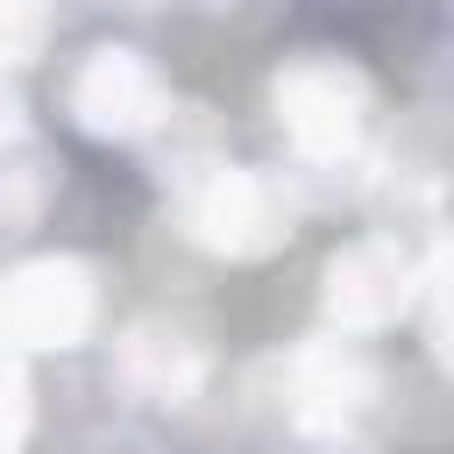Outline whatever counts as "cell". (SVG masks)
<instances>
[{"instance_id": "cell-2", "label": "cell", "mask_w": 454, "mask_h": 454, "mask_svg": "<svg viewBox=\"0 0 454 454\" xmlns=\"http://www.w3.org/2000/svg\"><path fill=\"white\" fill-rule=\"evenodd\" d=\"M277 99V121L291 135V149L319 170L348 163L362 149V128H369V85L362 71H348L340 57H291L270 85Z\"/></svg>"}, {"instance_id": "cell-1", "label": "cell", "mask_w": 454, "mask_h": 454, "mask_svg": "<svg viewBox=\"0 0 454 454\" xmlns=\"http://www.w3.org/2000/svg\"><path fill=\"white\" fill-rule=\"evenodd\" d=\"M177 206H184L192 241L213 248V255H270L298 227V199L284 192V177L234 170V163H213L206 177H192L177 192Z\"/></svg>"}, {"instance_id": "cell-3", "label": "cell", "mask_w": 454, "mask_h": 454, "mask_svg": "<svg viewBox=\"0 0 454 454\" xmlns=\"http://www.w3.org/2000/svg\"><path fill=\"white\" fill-rule=\"evenodd\" d=\"M99 319V284L71 255H35L0 284V340L7 348H78Z\"/></svg>"}, {"instance_id": "cell-10", "label": "cell", "mask_w": 454, "mask_h": 454, "mask_svg": "<svg viewBox=\"0 0 454 454\" xmlns=\"http://www.w3.org/2000/svg\"><path fill=\"white\" fill-rule=\"evenodd\" d=\"M419 291H426V326H433V348H440V362L454 369V255H447V262H433V270L419 277Z\"/></svg>"}, {"instance_id": "cell-12", "label": "cell", "mask_w": 454, "mask_h": 454, "mask_svg": "<svg viewBox=\"0 0 454 454\" xmlns=\"http://www.w3.org/2000/svg\"><path fill=\"white\" fill-rule=\"evenodd\" d=\"M0 142H21V92L0 78Z\"/></svg>"}, {"instance_id": "cell-11", "label": "cell", "mask_w": 454, "mask_h": 454, "mask_svg": "<svg viewBox=\"0 0 454 454\" xmlns=\"http://www.w3.org/2000/svg\"><path fill=\"white\" fill-rule=\"evenodd\" d=\"M21 440H28V376L21 362L0 355V454H21Z\"/></svg>"}, {"instance_id": "cell-8", "label": "cell", "mask_w": 454, "mask_h": 454, "mask_svg": "<svg viewBox=\"0 0 454 454\" xmlns=\"http://www.w3.org/2000/svg\"><path fill=\"white\" fill-rule=\"evenodd\" d=\"M50 192H57V163L21 135V142H0V220L7 227H21V220H35L43 206H50Z\"/></svg>"}, {"instance_id": "cell-6", "label": "cell", "mask_w": 454, "mask_h": 454, "mask_svg": "<svg viewBox=\"0 0 454 454\" xmlns=\"http://www.w3.org/2000/svg\"><path fill=\"white\" fill-rule=\"evenodd\" d=\"M277 376H284V411L298 419V433H348L376 397V369L348 340H305Z\"/></svg>"}, {"instance_id": "cell-5", "label": "cell", "mask_w": 454, "mask_h": 454, "mask_svg": "<svg viewBox=\"0 0 454 454\" xmlns=\"http://www.w3.org/2000/svg\"><path fill=\"white\" fill-rule=\"evenodd\" d=\"M411 291H419V262L397 241H376V234L333 248L326 270H319V305H326V326H340V333L390 326L411 305Z\"/></svg>"}, {"instance_id": "cell-7", "label": "cell", "mask_w": 454, "mask_h": 454, "mask_svg": "<svg viewBox=\"0 0 454 454\" xmlns=\"http://www.w3.org/2000/svg\"><path fill=\"white\" fill-rule=\"evenodd\" d=\"M114 376H121L128 397L177 411V404H192L206 390V348L184 326H170V319H135L114 340Z\"/></svg>"}, {"instance_id": "cell-4", "label": "cell", "mask_w": 454, "mask_h": 454, "mask_svg": "<svg viewBox=\"0 0 454 454\" xmlns=\"http://www.w3.org/2000/svg\"><path fill=\"white\" fill-rule=\"evenodd\" d=\"M71 114L99 142H135V135H156L163 128L170 92H163V78H156V64L142 50L106 43V50H92L71 71Z\"/></svg>"}, {"instance_id": "cell-9", "label": "cell", "mask_w": 454, "mask_h": 454, "mask_svg": "<svg viewBox=\"0 0 454 454\" xmlns=\"http://www.w3.org/2000/svg\"><path fill=\"white\" fill-rule=\"evenodd\" d=\"M50 35V0H0V64L35 57Z\"/></svg>"}]
</instances>
